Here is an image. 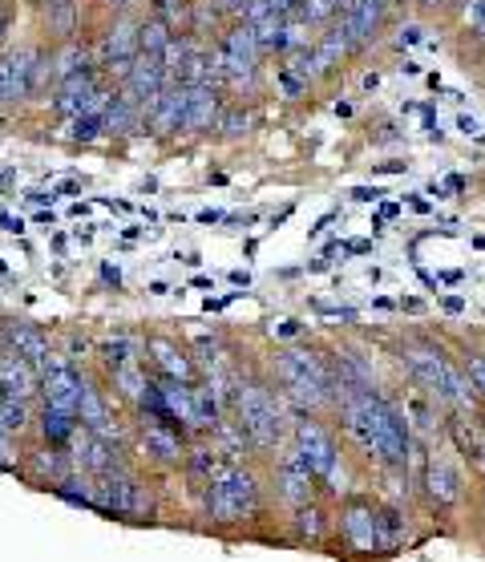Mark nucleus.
<instances>
[{"instance_id":"nucleus-1","label":"nucleus","mask_w":485,"mask_h":562,"mask_svg":"<svg viewBox=\"0 0 485 562\" xmlns=\"http://www.w3.org/2000/svg\"><path fill=\"white\" fill-rule=\"evenodd\" d=\"M340 397V413H344V429L352 433V441L376 457L388 470H401L413 457V441H409V417L384 401L380 393H336Z\"/></svg>"},{"instance_id":"nucleus-2","label":"nucleus","mask_w":485,"mask_h":562,"mask_svg":"<svg viewBox=\"0 0 485 562\" xmlns=\"http://www.w3.org/2000/svg\"><path fill=\"white\" fill-rule=\"evenodd\" d=\"M275 377H279L287 401L300 405V409H308V413L324 409V405L332 401V393H336V377H332V372H328L312 352L283 348V352L275 356Z\"/></svg>"},{"instance_id":"nucleus-3","label":"nucleus","mask_w":485,"mask_h":562,"mask_svg":"<svg viewBox=\"0 0 485 562\" xmlns=\"http://www.w3.org/2000/svg\"><path fill=\"white\" fill-rule=\"evenodd\" d=\"M235 413H239V429L251 437V445H259V449L279 445L283 413H279V401H275L259 381H239Z\"/></svg>"},{"instance_id":"nucleus-4","label":"nucleus","mask_w":485,"mask_h":562,"mask_svg":"<svg viewBox=\"0 0 485 562\" xmlns=\"http://www.w3.org/2000/svg\"><path fill=\"white\" fill-rule=\"evenodd\" d=\"M255 506H259V486L247 470H223L211 478L207 510L215 522H243L255 514Z\"/></svg>"},{"instance_id":"nucleus-5","label":"nucleus","mask_w":485,"mask_h":562,"mask_svg":"<svg viewBox=\"0 0 485 562\" xmlns=\"http://www.w3.org/2000/svg\"><path fill=\"white\" fill-rule=\"evenodd\" d=\"M219 57H223V81L235 89H251L255 69H259V41L255 29L247 21H235L223 41H219Z\"/></svg>"},{"instance_id":"nucleus-6","label":"nucleus","mask_w":485,"mask_h":562,"mask_svg":"<svg viewBox=\"0 0 485 562\" xmlns=\"http://www.w3.org/2000/svg\"><path fill=\"white\" fill-rule=\"evenodd\" d=\"M296 453H300V461L312 470L316 482H336V445H332V437H328L316 421H308V417L296 421Z\"/></svg>"},{"instance_id":"nucleus-7","label":"nucleus","mask_w":485,"mask_h":562,"mask_svg":"<svg viewBox=\"0 0 485 562\" xmlns=\"http://www.w3.org/2000/svg\"><path fill=\"white\" fill-rule=\"evenodd\" d=\"M41 393H45V405L65 409V413H77L81 393H85V381H81V372L69 360L49 356L45 360V385H41Z\"/></svg>"},{"instance_id":"nucleus-8","label":"nucleus","mask_w":485,"mask_h":562,"mask_svg":"<svg viewBox=\"0 0 485 562\" xmlns=\"http://www.w3.org/2000/svg\"><path fill=\"white\" fill-rule=\"evenodd\" d=\"M340 534L352 550L360 554H372V550H384V526H380V514L368 506V502H352L344 514H340Z\"/></svg>"},{"instance_id":"nucleus-9","label":"nucleus","mask_w":485,"mask_h":562,"mask_svg":"<svg viewBox=\"0 0 485 562\" xmlns=\"http://www.w3.org/2000/svg\"><path fill=\"white\" fill-rule=\"evenodd\" d=\"M186 114H190V85L186 81H170L158 93V106L150 114V126H154V134H178V130H186Z\"/></svg>"},{"instance_id":"nucleus-10","label":"nucleus","mask_w":485,"mask_h":562,"mask_svg":"<svg viewBox=\"0 0 485 562\" xmlns=\"http://www.w3.org/2000/svg\"><path fill=\"white\" fill-rule=\"evenodd\" d=\"M425 486H429V498H433L441 510H449V506L461 502V474L453 470V461H449L445 453H433V457H429Z\"/></svg>"},{"instance_id":"nucleus-11","label":"nucleus","mask_w":485,"mask_h":562,"mask_svg":"<svg viewBox=\"0 0 485 562\" xmlns=\"http://www.w3.org/2000/svg\"><path fill=\"white\" fill-rule=\"evenodd\" d=\"M37 389V377H33V364L21 356V352H0V397H17V401H29Z\"/></svg>"},{"instance_id":"nucleus-12","label":"nucleus","mask_w":485,"mask_h":562,"mask_svg":"<svg viewBox=\"0 0 485 562\" xmlns=\"http://www.w3.org/2000/svg\"><path fill=\"white\" fill-rule=\"evenodd\" d=\"M312 470L300 461V453L291 449L287 457H283V465H279V494L291 502V506H304L308 498H312Z\"/></svg>"},{"instance_id":"nucleus-13","label":"nucleus","mask_w":485,"mask_h":562,"mask_svg":"<svg viewBox=\"0 0 485 562\" xmlns=\"http://www.w3.org/2000/svg\"><path fill=\"white\" fill-rule=\"evenodd\" d=\"M223 106H219V89L215 85H190V114L186 130H219Z\"/></svg>"},{"instance_id":"nucleus-14","label":"nucleus","mask_w":485,"mask_h":562,"mask_svg":"<svg viewBox=\"0 0 485 562\" xmlns=\"http://www.w3.org/2000/svg\"><path fill=\"white\" fill-rule=\"evenodd\" d=\"M138 57V21L134 17H118L102 41V65L110 61H134Z\"/></svg>"},{"instance_id":"nucleus-15","label":"nucleus","mask_w":485,"mask_h":562,"mask_svg":"<svg viewBox=\"0 0 485 562\" xmlns=\"http://www.w3.org/2000/svg\"><path fill=\"white\" fill-rule=\"evenodd\" d=\"M352 53V45H348V37H344V29L332 21L328 25V33L312 45V61H316V77H328V73H336L340 69V61Z\"/></svg>"},{"instance_id":"nucleus-16","label":"nucleus","mask_w":485,"mask_h":562,"mask_svg":"<svg viewBox=\"0 0 485 562\" xmlns=\"http://www.w3.org/2000/svg\"><path fill=\"white\" fill-rule=\"evenodd\" d=\"M37 49H21V53H9L5 57V69H9V102H25L33 93V77H37Z\"/></svg>"},{"instance_id":"nucleus-17","label":"nucleus","mask_w":485,"mask_h":562,"mask_svg":"<svg viewBox=\"0 0 485 562\" xmlns=\"http://www.w3.org/2000/svg\"><path fill=\"white\" fill-rule=\"evenodd\" d=\"M182 81L186 85H215L219 89V81H223V57H219V49H199L194 45V53H190V61H186V69H182Z\"/></svg>"},{"instance_id":"nucleus-18","label":"nucleus","mask_w":485,"mask_h":562,"mask_svg":"<svg viewBox=\"0 0 485 562\" xmlns=\"http://www.w3.org/2000/svg\"><path fill=\"white\" fill-rule=\"evenodd\" d=\"M9 344H13V352H21L29 364H45V360H49V340H45L33 324H9Z\"/></svg>"},{"instance_id":"nucleus-19","label":"nucleus","mask_w":485,"mask_h":562,"mask_svg":"<svg viewBox=\"0 0 485 562\" xmlns=\"http://www.w3.org/2000/svg\"><path fill=\"white\" fill-rule=\"evenodd\" d=\"M77 461L85 465V470H93V474L114 470V457H110L106 441L97 437V433H81V441H77Z\"/></svg>"},{"instance_id":"nucleus-20","label":"nucleus","mask_w":485,"mask_h":562,"mask_svg":"<svg viewBox=\"0 0 485 562\" xmlns=\"http://www.w3.org/2000/svg\"><path fill=\"white\" fill-rule=\"evenodd\" d=\"M170 25L162 21V17H146V21H138V53H154V57H162V49L170 45Z\"/></svg>"},{"instance_id":"nucleus-21","label":"nucleus","mask_w":485,"mask_h":562,"mask_svg":"<svg viewBox=\"0 0 485 562\" xmlns=\"http://www.w3.org/2000/svg\"><path fill=\"white\" fill-rule=\"evenodd\" d=\"M194 53V41L190 37H170V45L162 49V69H166V81H182V69Z\"/></svg>"},{"instance_id":"nucleus-22","label":"nucleus","mask_w":485,"mask_h":562,"mask_svg":"<svg viewBox=\"0 0 485 562\" xmlns=\"http://www.w3.org/2000/svg\"><path fill=\"white\" fill-rule=\"evenodd\" d=\"M142 449L150 457H158V461H178V437L170 429H162V425H150L142 433Z\"/></svg>"},{"instance_id":"nucleus-23","label":"nucleus","mask_w":485,"mask_h":562,"mask_svg":"<svg viewBox=\"0 0 485 562\" xmlns=\"http://www.w3.org/2000/svg\"><path fill=\"white\" fill-rule=\"evenodd\" d=\"M77 413H81V421H85V429L89 433H97V437H106V429H110V417H106V405L97 401V393L85 385V393H81V405H77Z\"/></svg>"},{"instance_id":"nucleus-24","label":"nucleus","mask_w":485,"mask_h":562,"mask_svg":"<svg viewBox=\"0 0 485 562\" xmlns=\"http://www.w3.org/2000/svg\"><path fill=\"white\" fill-rule=\"evenodd\" d=\"M45 25L57 37H69L77 29V0H65V5H45Z\"/></svg>"},{"instance_id":"nucleus-25","label":"nucleus","mask_w":485,"mask_h":562,"mask_svg":"<svg viewBox=\"0 0 485 562\" xmlns=\"http://www.w3.org/2000/svg\"><path fill=\"white\" fill-rule=\"evenodd\" d=\"M194 425L219 429V397H215V389H194Z\"/></svg>"},{"instance_id":"nucleus-26","label":"nucleus","mask_w":485,"mask_h":562,"mask_svg":"<svg viewBox=\"0 0 485 562\" xmlns=\"http://www.w3.org/2000/svg\"><path fill=\"white\" fill-rule=\"evenodd\" d=\"M114 385L122 389V397H130V401H138V397L146 393V385H150V381H146V372H142L138 364H122V368L114 372Z\"/></svg>"},{"instance_id":"nucleus-27","label":"nucleus","mask_w":485,"mask_h":562,"mask_svg":"<svg viewBox=\"0 0 485 562\" xmlns=\"http://www.w3.org/2000/svg\"><path fill=\"white\" fill-rule=\"evenodd\" d=\"M0 425H5L9 433H21L29 425V405L17 401V397H0Z\"/></svg>"},{"instance_id":"nucleus-28","label":"nucleus","mask_w":485,"mask_h":562,"mask_svg":"<svg viewBox=\"0 0 485 562\" xmlns=\"http://www.w3.org/2000/svg\"><path fill=\"white\" fill-rule=\"evenodd\" d=\"M102 130H106V118L102 114H77V118H69V138L73 142H93Z\"/></svg>"},{"instance_id":"nucleus-29","label":"nucleus","mask_w":485,"mask_h":562,"mask_svg":"<svg viewBox=\"0 0 485 562\" xmlns=\"http://www.w3.org/2000/svg\"><path fill=\"white\" fill-rule=\"evenodd\" d=\"M45 437L49 441H65V437H73V413H65V409H53V405H45Z\"/></svg>"},{"instance_id":"nucleus-30","label":"nucleus","mask_w":485,"mask_h":562,"mask_svg":"<svg viewBox=\"0 0 485 562\" xmlns=\"http://www.w3.org/2000/svg\"><path fill=\"white\" fill-rule=\"evenodd\" d=\"M154 352H158V364H162V372H166L170 381H186V377H190L186 356H178L170 344H154Z\"/></svg>"},{"instance_id":"nucleus-31","label":"nucleus","mask_w":485,"mask_h":562,"mask_svg":"<svg viewBox=\"0 0 485 562\" xmlns=\"http://www.w3.org/2000/svg\"><path fill=\"white\" fill-rule=\"evenodd\" d=\"M134 348H138V344H134L130 336H118V340H106V344H102V360L110 364V372H118L122 364H134V360H130V352H134Z\"/></svg>"},{"instance_id":"nucleus-32","label":"nucleus","mask_w":485,"mask_h":562,"mask_svg":"<svg viewBox=\"0 0 485 562\" xmlns=\"http://www.w3.org/2000/svg\"><path fill=\"white\" fill-rule=\"evenodd\" d=\"M296 534L316 542V538L324 534V514H320L316 506H308V502H304V506H300V514H296Z\"/></svg>"},{"instance_id":"nucleus-33","label":"nucleus","mask_w":485,"mask_h":562,"mask_svg":"<svg viewBox=\"0 0 485 562\" xmlns=\"http://www.w3.org/2000/svg\"><path fill=\"white\" fill-rule=\"evenodd\" d=\"M53 65H57V69H53V73H57V81H65V77H73V73L89 69V65H85V49H77V45H69L65 53H57V61H53Z\"/></svg>"},{"instance_id":"nucleus-34","label":"nucleus","mask_w":485,"mask_h":562,"mask_svg":"<svg viewBox=\"0 0 485 562\" xmlns=\"http://www.w3.org/2000/svg\"><path fill=\"white\" fill-rule=\"evenodd\" d=\"M275 81H279V89L287 93V98H300V93L308 89V73H300V69H291V65H279V73H275Z\"/></svg>"},{"instance_id":"nucleus-35","label":"nucleus","mask_w":485,"mask_h":562,"mask_svg":"<svg viewBox=\"0 0 485 562\" xmlns=\"http://www.w3.org/2000/svg\"><path fill=\"white\" fill-rule=\"evenodd\" d=\"M247 126H251V118H247L243 110H227V114L219 118V130H223L227 138H239V134H247Z\"/></svg>"},{"instance_id":"nucleus-36","label":"nucleus","mask_w":485,"mask_h":562,"mask_svg":"<svg viewBox=\"0 0 485 562\" xmlns=\"http://www.w3.org/2000/svg\"><path fill=\"white\" fill-rule=\"evenodd\" d=\"M150 17H162L174 29L178 17H182V0H150Z\"/></svg>"},{"instance_id":"nucleus-37","label":"nucleus","mask_w":485,"mask_h":562,"mask_svg":"<svg viewBox=\"0 0 485 562\" xmlns=\"http://www.w3.org/2000/svg\"><path fill=\"white\" fill-rule=\"evenodd\" d=\"M465 372H469V381H473V389H477V393L485 397V356H469Z\"/></svg>"},{"instance_id":"nucleus-38","label":"nucleus","mask_w":485,"mask_h":562,"mask_svg":"<svg viewBox=\"0 0 485 562\" xmlns=\"http://www.w3.org/2000/svg\"><path fill=\"white\" fill-rule=\"evenodd\" d=\"M190 470H194V474H215V453L194 449V453H190Z\"/></svg>"},{"instance_id":"nucleus-39","label":"nucleus","mask_w":485,"mask_h":562,"mask_svg":"<svg viewBox=\"0 0 485 562\" xmlns=\"http://www.w3.org/2000/svg\"><path fill=\"white\" fill-rule=\"evenodd\" d=\"M271 5V13H279V17H300V5L304 0H267Z\"/></svg>"},{"instance_id":"nucleus-40","label":"nucleus","mask_w":485,"mask_h":562,"mask_svg":"<svg viewBox=\"0 0 485 562\" xmlns=\"http://www.w3.org/2000/svg\"><path fill=\"white\" fill-rule=\"evenodd\" d=\"M352 199H356V203H380V199H384V191H380V186H356Z\"/></svg>"},{"instance_id":"nucleus-41","label":"nucleus","mask_w":485,"mask_h":562,"mask_svg":"<svg viewBox=\"0 0 485 562\" xmlns=\"http://www.w3.org/2000/svg\"><path fill=\"white\" fill-rule=\"evenodd\" d=\"M397 215H401V207H397V203H380V211H376V219H372V227L380 231V223H384V219H397Z\"/></svg>"},{"instance_id":"nucleus-42","label":"nucleus","mask_w":485,"mask_h":562,"mask_svg":"<svg viewBox=\"0 0 485 562\" xmlns=\"http://www.w3.org/2000/svg\"><path fill=\"white\" fill-rule=\"evenodd\" d=\"M372 170H376V174H405V170H409V162H401V158H393V162H376Z\"/></svg>"},{"instance_id":"nucleus-43","label":"nucleus","mask_w":485,"mask_h":562,"mask_svg":"<svg viewBox=\"0 0 485 562\" xmlns=\"http://www.w3.org/2000/svg\"><path fill=\"white\" fill-rule=\"evenodd\" d=\"M421 41H425V37H421V29H417V25L401 29V37H397V45H401V49H405V45H421Z\"/></svg>"},{"instance_id":"nucleus-44","label":"nucleus","mask_w":485,"mask_h":562,"mask_svg":"<svg viewBox=\"0 0 485 562\" xmlns=\"http://www.w3.org/2000/svg\"><path fill=\"white\" fill-rule=\"evenodd\" d=\"M275 332H279L283 340H291V336H300V332H304V324H300V320H283Z\"/></svg>"},{"instance_id":"nucleus-45","label":"nucleus","mask_w":485,"mask_h":562,"mask_svg":"<svg viewBox=\"0 0 485 562\" xmlns=\"http://www.w3.org/2000/svg\"><path fill=\"white\" fill-rule=\"evenodd\" d=\"M457 130H461L465 138H477V134H481V126H477L469 114H461V118H457Z\"/></svg>"},{"instance_id":"nucleus-46","label":"nucleus","mask_w":485,"mask_h":562,"mask_svg":"<svg viewBox=\"0 0 485 562\" xmlns=\"http://www.w3.org/2000/svg\"><path fill=\"white\" fill-rule=\"evenodd\" d=\"M441 308H445L449 316H461V312H465V300H461V296H445V300H441Z\"/></svg>"},{"instance_id":"nucleus-47","label":"nucleus","mask_w":485,"mask_h":562,"mask_svg":"<svg viewBox=\"0 0 485 562\" xmlns=\"http://www.w3.org/2000/svg\"><path fill=\"white\" fill-rule=\"evenodd\" d=\"M344 251H348V255H368L372 243H368V239H352V243H344Z\"/></svg>"},{"instance_id":"nucleus-48","label":"nucleus","mask_w":485,"mask_h":562,"mask_svg":"<svg viewBox=\"0 0 485 562\" xmlns=\"http://www.w3.org/2000/svg\"><path fill=\"white\" fill-rule=\"evenodd\" d=\"M0 223H5V231H13V235H21V231H25V223H21V219H13L9 211H0Z\"/></svg>"},{"instance_id":"nucleus-49","label":"nucleus","mask_w":485,"mask_h":562,"mask_svg":"<svg viewBox=\"0 0 485 562\" xmlns=\"http://www.w3.org/2000/svg\"><path fill=\"white\" fill-rule=\"evenodd\" d=\"M0 102H9V69H5V57H0Z\"/></svg>"},{"instance_id":"nucleus-50","label":"nucleus","mask_w":485,"mask_h":562,"mask_svg":"<svg viewBox=\"0 0 485 562\" xmlns=\"http://www.w3.org/2000/svg\"><path fill=\"white\" fill-rule=\"evenodd\" d=\"M194 219H199V223H227L231 215H223V211H199Z\"/></svg>"},{"instance_id":"nucleus-51","label":"nucleus","mask_w":485,"mask_h":562,"mask_svg":"<svg viewBox=\"0 0 485 562\" xmlns=\"http://www.w3.org/2000/svg\"><path fill=\"white\" fill-rule=\"evenodd\" d=\"M441 191H465V178H461V174H449V178L441 182Z\"/></svg>"},{"instance_id":"nucleus-52","label":"nucleus","mask_w":485,"mask_h":562,"mask_svg":"<svg viewBox=\"0 0 485 562\" xmlns=\"http://www.w3.org/2000/svg\"><path fill=\"white\" fill-rule=\"evenodd\" d=\"M33 223H37V227H53L57 219H53V211H37V215H33Z\"/></svg>"},{"instance_id":"nucleus-53","label":"nucleus","mask_w":485,"mask_h":562,"mask_svg":"<svg viewBox=\"0 0 485 562\" xmlns=\"http://www.w3.org/2000/svg\"><path fill=\"white\" fill-rule=\"evenodd\" d=\"M231 284H235V288H247L251 275H247V271H231Z\"/></svg>"},{"instance_id":"nucleus-54","label":"nucleus","mask_w":485,"mask_h":562,"mask_svg":"<svg viewBox=\"0 0 485 562\" xmlns=\"http://www.w3.org/2000/svg\"><path fill=\"white\" fill-rule=\"evenodd\" d=\"M5 33H9V5H0V41H5Z\"/></svg>"},{"instance_id":"nucleus-55","label":"nucleus","mask_w":485,"mask_h":562,"mask_svg":"<svg viewBox=\"0 0 485 562\" xmlns=\"http://www.w3.org/2000/svg\"><path fill=\"white\" fill-rule=\"evenodd\" d=\"M102 5H106V9H118V13H126V9L134 5V0H102Z\"/></svg>"},{"instance_id":"nucleus-56","label":"nucleus","mask_w":485,"mask_h":562,"mask_svg":"<svg viewBox=\"0 0 485 562\" xmlns=\"http://www.w3.org/2000/svg\"><path fill=\"white\" fill-rule=\"evenodd\" d=\"M5 433H9V429L0 425V470H9V461H5Z\"/></svg>"},{"instance_id":"nucleus-57","label":"nucleus","mask_w":485,"mask_h":562,"mask_svg":"<svg viewBox=\"0 0 485 562\" xmlns=\"http://www.w3.org/2000/svg\"><path fill=\"white\" fill-rule=\"evenodd\" d=\"M57 195H45V191H29V203H53Z\"/></svg>"},{"instance_id":"nucleus-58","label":"nucleus","mask_w":485,"mask_h":562,"mask_svg":"<svg viewBox=\"0 0 485 562\" xmlns=\"http://www.w3.org/2000/svg\"><path fill=\"white\" fill-rule=\"evenodd\" d=\"M401 73H409V77H417V73H421V65H417V61H405V65H401Z\"/></svg>"},{"instance_id":"nucleus-59","label":"nucleus","mask_w":485,"mask_h":562,"mask_svg":"<svg viewBox=\"0 0 485 562\" xmlns=\"http://www.w3.org/2000/svg\"><path fill=\"white\" fill-rule=\"evenodd\" d=\"M401 308H405V312H421L425 304H421V300H401Z\"/></svg>"},{"instance_id":"nucleus-60","label":"nucleus","mask_w":485,"mask_h":562,"mask_svg":"<svg viewBox=\"0 0 485 562\" xmlns=\"http://www.w3.org/2000/svg\"><path fill=\"white\" fill-rule=\"evenodd\" d=\"M473 247H477V251H485V235H477V239H473Z\"/></svg>"},{"instance_id":"nucleus-61","label":"nucleus","mask_w":485,"mask_h":562,"mask_svg":"<svg viewBox=\"0 0 485 562\" xmlns=\"http://www.w3.org/2000/svg\"><path fill=\"white\" fill-rule=\"evenodd\" d=\"M45 5H65V0H45Z\"/></svg>"}]
</instances>
